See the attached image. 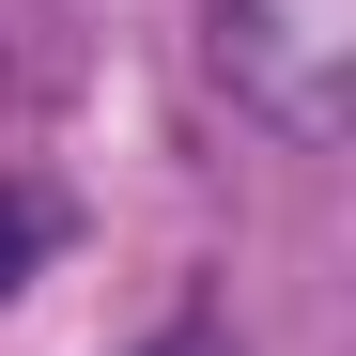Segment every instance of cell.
Instances as JSON below:
<instances>
[{
	"instance_id": "obj_1",
	"label": "cell",
	"mask_w": 356,
	"mask_h": 356,
	"mask_svg": "<svg viewBox=\"0 0 356 356\" xmlns=\"http://www.w3.org/2000/svg\"><path fill=\"white\" fill-rule=\"evenodd\" d=\"M217 78L248 93L279 140H341V93H356V0H217Z\"/></svg>"
},
{
	"instance_id": "obj_2",
	"label": "cell",
	"mask_w": 356,
	"mask_h": 356,
	"mask_svg": "<svg viewBox=\"0 0 356 356\" xmlns=\"http://www.w3.org/2000/svg\"><path fill=\"white\" fill-rule=\"evenodd\" d=\"M47 232H63V217H47V202H31V186H0V294H16V279H31V264H47Z\"/></svg>"
}]
</instances>
